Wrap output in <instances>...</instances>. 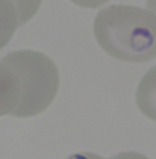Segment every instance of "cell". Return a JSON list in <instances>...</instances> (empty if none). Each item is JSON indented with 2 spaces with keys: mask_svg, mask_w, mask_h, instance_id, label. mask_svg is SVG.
<instances>
[{
  "mask_svg": "<svg viewBox=\"0 0 156 159\" xmlns=\"http://www.w3.org/2000/svg\"><path fill=\"white\" fill-rule=\"evenodd\" d=\"M98 44L113 58L130 63L156 57V15L132 5H112L99 11L93 22Z\"/></svg>",
  "mask_w": 156,
  "mask_h": 159,
  "instance_id": "6da1fadb",
  "label": "cell"
},
{
  "mask_svg": "<svg viewBox=\"0 0 156 159\" xmlns=\"http://www.w3.org/2000/svg\"><path fill=\"white\" fill-rule=\"evenodd\" d=\"M0 62L8 65L20 80L21 98L12 116H35L50 106L59 86V73L51 58L35 50H18Z\"/></svg>",
  "mask_w": 156,
  "mask_h": 159,
  "instance_id": "7a4b0ae2",
  "label": "cell"
},
{
  "mask_svg": "<svg viewBox=\"0 0 156 159\" xmlns=\"http://www.w3.org/2000/svg\"><path fill=\"white\" fill-rule=\"evenodd\" d=\"M40 2L0 1V49L7 45L17 28L35 14Z\"/></svg>",
  "mask_w": 156,
  "mask_h": 159,
  "instance_id": "3957f363",
  "label": "cell"
},
{
  "mask_svg": "<svg viewBox=\"0 0 156 159\" xmlns=\"http://www.w3.org/2000/svg\"><path fill=\"white\" fill-rule=\"evenodd\" d=\"M21 98L18 75L8 65L0 62V116L13 115Z\"/></svg>",
  "mask_w": 156,
  "mask_h": 159,
  "instance_id": "277c9868",
  "label": "cell"
},
{
  "mask_svg": "<svg viewBox=\"0 0 156 159\" xmlns=\"http://www.w3.org/2000/svg\"><path fill=\"white\" fill-rule=\"evenodd\" d=\"M136 103L143 114L156 122V66L148 70L140 80Z\"/></svg>",
  "mask_w": 156,
  "mask_h": 159,
  "instance_id": "5b68a950",
  "label": "cell"
},
{
  "mask_svg": "<svg viewBox=\"0 0 156 159\" xmlns=\"http://www.w3.org/2000/svg\"><path fill=\"white\" fill-rule=\"evenodd\" d=\"M112 159H149L146 156L141 155L139 152H133V151H128V152H121L118 155L111 157Z\"/></svg>",
  "mask_w": 156,
  "mask_h": 159,
  "instance_id": "8992f818",
  "label": "cell"
},
{
  "mask_svg": "<svg viewBox=\"0 0 156 159\" xmlns=\"http://www.w3.org/2000/svg\"><path fill=\"white\" fill-rule=\"evenodd\" d=\"M65 159H105L102 156L97 155V153H91V152H78V153H73V155L69 156ZM112 159V158H110Z\"/></svg>",
  "mask_w": 156,
  "mask_h": 159,
  "instance_id": "52a82bcc",
  "label": "cell"
},
{
  "mask_svg": "<svg viewBox=\"0 0 156 159\" xmlns=\"http://www.w3.org/2000/svg\"><path fill=\"white\" fill-rule=\"evenodd\" d=\"M147 8L156 15V1H149L147 4Z\"/></svg>",
  "mask_w": 156,
  "mask_h": 159,
  "instance_id": "ba28073f",
  "label": "cell"
}]
</instances>
